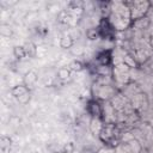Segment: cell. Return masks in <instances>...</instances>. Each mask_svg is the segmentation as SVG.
<instances>
[{"label": "cell", "instance_id": "1", "mask_svg": "<svg viewBox=\"0 0 153 153\" xmlns=\"http://www.w3.org/2000/svg\"><path fill=\"white\" fill-rule=\"evenodd\" d=\"M12 93L16 97H20V96H23V95L26 93V89L23 85H20V86L18 85V86H16V87H13V89H12Z\"/></svg>", "mask_w": 153, "mask_h": 153}, {"label": "cell", "instance_id": "2", "mask_svg": "<svg viewBox=\"0 0 153 153\" xmlns=\"http://www.w3.org/2000/svg\"><path fill=\"white\" fill-rule=\"evenodd\" d=\"M13 54H15L16 58L22 59V58H24L28 53H26V49L24 47H16L15 50H13Z\"/></svg>", "mask_w": 153, "mask_h": 153}, {"label": "cell", "instance_id": "3", "mask_svg": "<svg viewBox=\"0 0 153 153\" xmlns=\"http://www.w3.org/2000/svg\"><path fill=\"white\" fill-rule=\"evenodd\" d=\"M73 45V40H72V37H62L61 38V46L63 47V48H70L71 46Z\"/></svg>", "mask_w": 153, "mask_h": 153}, {"label": "cell", "instance_id": "4", "mask_svg": "<svg viewBox=\"0 0 153 153\" xmlns=\"http://www.w3.org/2000/svg\"><path fill=\"white\" fill-rule=\"evenodd\" d=\"M71 68L73 71H80L81 70V63L79 61H74L72 65H71Z\"/></svg>", "mask_w": 153, "mask_h": 153}, {"label": "cell", "instance_id": "5", "mask_svg": "<svg viewBox=\"0 0 153 153\" xmlns=\"http://www.w3.org/2000/svg\"><path fill=\"white\" fill-rule=\"evenodd\" d=\"M59 75H60L61 79H66V78H68V76H70V72L67 70H61L59 72Z\"/></svg>", "mask_w": 153, "mask_h": 153}, {"label": "cell", "instance_id": "6", "mask_svg": "<svg viewBox=\"0 0 153 153\" xmlns=\"http://www.w3.org/2000/svg\"><path fill=\"white\" fill-rule=\"evenodd\" d=\"M73 148H74V147H73V145L70 143L68 145L65 146V153H71V152L73 151Z\"/></svg>", "mask_w": 153, "mask_h": 153}, {"label": "cell", "instance_id": "7", "mask_svg": "<svg viewBox=\"0 0 153 153\" xmlns=\"http://www.w3.org/2000/svg\"><path fill=\"white\" fill-rule=\"evenodd\" d=\"M59 153H65V152H59Z\"/></svg>", "mask_w": 153, "mask_h": 153}]
</instances>
